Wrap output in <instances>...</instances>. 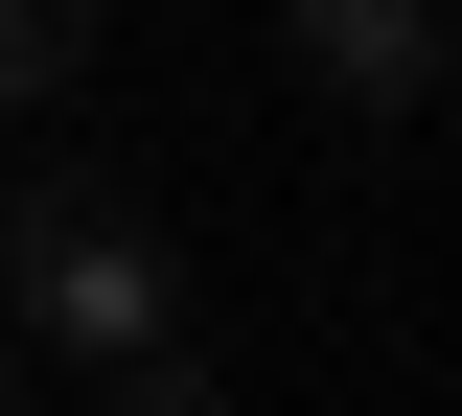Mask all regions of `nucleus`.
I'll return each instance as SVG.
<instances>
[{
	"mask_svg": "<svg viewBox=\"0 0 462 416\" xmlns=\"http://www.w3.org/2000/svg\"><path fill=\"white\" fill-rule=\"evenodd\" d=\"M278 47L324 69L346 116H416V93H439V0H278Z\"/></svg>",
	"mask_w": 462,
	"mask_h": 416,
	"instance_id": "nucleus-2",
	"label": "nucleus"
},
{
	"mask_svg": "<svg viewBox=\"0 0 462 416\" xmlns=\"http://www.w3.org/2000/svg\"><path fill=\"white\" fill-rule=\"evenodd\" d=\"M116 416H231V393L185 370V324H162V347H116Z\"/></svg>",
	"mask_w": 462,
	"mask_h": 416,
	"instance_id": "nucleus-4",
	"label": "nucleus"
},
{
	"mask_svg": "<svg viewBox=\"0 0 462 416\" xmlns=\"http://www.w3.org/2000/svg\"><path fill=\"white\" fill-rule=\"evenodd\" d=\"M69 69H93V0H0V116H23V93H69Z\"/></svg>",
	"mask_w": 462,
	"mask_h": 416,
	"instance_id": "nucleus-3",
	"label": "nucleus"
},
{
	"mask_svg": "<svg viewBox=\"0 0 462 416\" xmlns=\"http://www.w3.org/2000/svg\"><path fill=\"white\" fill-rule=\"evenodd\" d=\"M0 324H23V347H93V370H116V347H162V324H185V254L139 232L93 162H47L23 208H0Z\"/></svg>",
	"mask_w": 462,
	"mask_h": 416,
	"instance_id": "nucleus-1",
	"label": "nucleus"
},
{
	"mask_svg": "<svg viewBox=\"0 0 462 416\" xmlns=\"http://www.w3.org/2000/svg\"><path fill=\"white\" fill-rule=\"evenodd\" d=\"M0 393H23V324H0Z\"/></svg>",
	"mask_w": 462,
	"mask_h": 416,
	"instance_id": "nucleus-5",
	"label": "nucleus"
}]
</instances>
